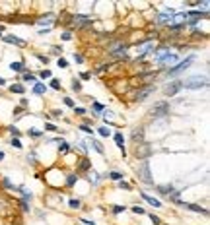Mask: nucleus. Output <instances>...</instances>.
<instances>
[{
	"instance_id": "nucleus-6",
	"label": "nucleus",
	"mask_w": 210,
	"mask_h": 225,
	"mask_svg": "<svg viewBox=\"0 0 210 225\" xmlns=\"http://www.w3.org/2000/svg\"><path fill=\"white\" fill-rule=\"evenodd\" d=\"M35 23H37V25H41V27H43V25H45V29H51L52 25H55V16H52V14H45V16H39V18L35 19Z\"/></svg>"
},
{
	"instance_id": "nucleus-52",
	"label": "nucleus",
	"mask_w": 210,
	"mask_h": 225,
	"mask_svg": "<svg viewBox=\"0 0 210 225\" xmlns=\"http://www.w3.org/2000/svg\"><path fill=\"white\" fill-rule=\"evenodd\" d=\"M62 39H64V41H70V39H72V33H70V31H66V33H62Z\"/></svg>"
},
{
	"instance_id": "nucleus-48",
	"label": "nucleus",
	"mask_w": 210,
	"mask_h": 225,
	"mask_svg": "<svg viewBox=\"0 0 210 225\" xmlns=\"http://www.w3.org/2000/svg\"><path fill=\"white\" fill-rule=\"evenodd\" d=\"M27 161H29L31 165H35V163H37V161H35V151H31V153L27 155Z\"/></svg>"
},
{
	"instance_id": "nucleus-59",
	"label": "nucleus",
	"mask_w": 210,
	"mask_h": 225,
	"mask_svg": "<svg viewBox=\"0 0 210 225\" xmlns=\"http://www.w3.org/2000/svg\"><path fill=\"white\" fill-rule=\"evenodd\" d=\"M4 159V151H0V161H2Z\"/></svg>"
},
{
	"instance_id": "nucleus-24",
	"label": "nucleus",
	"mask_w": 210,
	"mask_h": 225,
	"mask_svg": "<svg viewBox=\"0 0 210 225\" xmlns=\"http://www.w3.org/2000/svg\"><path fill=\"white\" fill-rule=\"evenodd\" d=\"M76 169H78V171H88V169H90V159H88V157H82L80 161H78Z\"/></svg>"
},
{
	"instance_id": "nucleus-9",
	"label": "nucleus",
	"mask_w": 210,
	"mask_h": 225,
	"mask_svg": "<svg viewBox=\"0 0 210 225\" xmlns=\"http://www.w3.org/2000/svg\"><path fill=\"white\" fill-rule=\"evenodd\" d=\"M138 177L142 181L146 182H152V177H150V163H148V159H144L142 161V165H140V169H138Z\"/></svg>"
},
{
	"instance_id": "nucleus-7",
	"label": "nucleus",
	"mask_w": 210,
	"mask_h": 225,
	"mask_svg": "<svg viewBox=\"0 0 210 225\" xmlns=\"http://www.w3.org/2000/svg\"><path fill=\"white\" fill-rule=\"evenodd\" d=\"M202 18L206 19L208 18V12H187V19H185V22L189 25H195L198 19H202Z\"/></svg>"
},
{
	"instance_id": "nucleus-57",
	"label": "nucleus",
	"mask_w": 210,
	"mask_h": 225,
	"mask_svg": "<svg viewBox=\"0 0 210 225\" xmlns=\"http://www.w3.org/2000/svg\"><path fill=\"white\" fill-rule=\"evenodd\" d=\"M2 31H4V25L0 23V37H2Z\"/></svg>"
},
{
	"instance_id": "nucleus-35",
	"label": "nucleus",
	"mask_w": 210,
	"mask_h": 225,
	"mask_svg": "<svg viewBox=\"0 0 210 225\" xmlns=\"http://www.w3.org/2000/svg\"><path fill=\"white\" fill-rule=\"evenodd\" d=\"M10 144H12V148H16V149H22V148H24L22 142H20L18 138H12V140H10Z\"/></svg>"
},
{
	"instance_id": "nucleus-50",
	"label": "nucleus",
	"mask_w": 210,
	"mask_h": 225,
	"mask_svg": "<svg viewBox=\"0 0 210 225\" xmlns=\"http://www.w3.org/2000/svg\"><path fill=\"white\" fill-rule=\"evenodd\" d=\"M74 60L78 62V64H80V62H84V56H82L80 53H74Z\"/></svg>"
},
{
	"instance_id": "nucleus-36",
	"label": "nucleus",
	"mask_w": 210,
	"mask_h": 225,
	"mask_svg": "<svg viewBox=\"0 0 210 225\" xmlns=\"http://www.w3.org/2000/svg\"><path fill=\"white\" fill-rule=\"evenodd\" d=\"M72 90H74V91H82V83L78 82L76 78H74V80H72Z\"/></svg>"
},
{
	"instance_id": "nucleus-16",
	"label": "nucleus",
	"mask_w": 210,
	"mask_h": 225,
	"mask_svg": "<svg viewBox=\"0 0 210 225\" xmlns=\"http://www.w3.org/2000/svg\"><path fill=\"white\" fill-rule=\"evenodd\" d=\"M113 140H115V144H117V148H121V151H123V157H125V138H123V134L121 132H115L113 134Z\"/></svg>"
},
{
	"instance_id": "nucleus-54",
	"label": "nucleus",
	"mask_w": 210,
	"mask_h": 225,
	"mask_svg": "<svg viewBox=\"0 0 210 225\" xmlns=\"http://www.w3.org/2000/svg\"><path fill=\"white\" fill-rule=\"evenodd\" d=\"M37 58H39L41 62H45V64H47V62H49V56H43V54H37Z\"/></svg>"
},
{
	"instance_id": "nucleus-26",
	"label": "nucleus",
	"mask_w": 210,
	"mask_h": 225,
	"mask_svg": "<svg viewBox=\"0 0 210 225\" xmlns=\"http://www.w3.org/2000/svg\"><path fill=\"white\" fill-rule=\"evenodd\" d=\"M22 82H31V83H37V78H35V74H31V72H24V76L20 78Z\"/></svg>"
},
{
	"instance_id": "nucleus-5",
	"label": "nucleus",
	"mask_w": 210,
	"mask_h": 225,
	"mask_svg": "<svg viewBox=\"0 0 210 225\" xmlns=\"http://www.w3.org/2000/svg\"><path fill=\"white\" fill-rule=\"evenodd\" d=\"M72 23L76 25V29H84L88 25H92V18L86 14H78V16H72Z\"/></svg>"
},
{
	"instance_id": "nucleus-38",
	"label": "nucleus",
	"mask_w": 210,
	"mask_h": 225,
	"mask_svg": "<svg viewBox=\"0 0 210 225\" xmlns=\"http://www.w3.org/2000/svg\"><path fill=\"white\" fill-rule=\"evenodd\" d=\"M150 219H152V223H154V225H164V223H161V219L160 217H158V216H154V213H150V216H148Z\"/></svg>"
},
{
	"instance_id": "nucleus-34",
	"label": "nucleus",
	"mask_w": 210,
	"mask_h": 225,
	"mask_svg": "<svg viewBox=\"0 0 210 225\" xmlns=\"http://www.w3.org/2000/svg\"><path fill=\"white\" fill-rule=\"evenodd\" d=\"M80 130H82V132H86V134H90V136H93V128L88 126V124H80Z\"/></svg>"
},
{
	"instance_id": "nucleus-1",
	"label": "nucleus",
	"mask_w": 210,
	"mask_h": 225,
	"mask_svg": "<svg viewBox=\"0 0 210 225\" xmlns=\"http://www.w3.org/2000/svg\"><path fill=\"white\" fill-rule=\"evenodd\" d=\"M181 86L185 87V90H201V87L208 86V78L206 76H191V78H187L185 82H181Z\"/></svg>"
},
{
	"instance_id": "nucleus-17",
	"label": "nucleus",
	"mask_w": 210,
	"mask_h": 225,
	"mask_svg": "<svg viewBox=\"0 0 210 225\" xmlns=\"http://www.w3.org/2000/svg\"><path fill=\"white\" fill-rule=\"evenodd\" d=\"M154 49H156V47L152 45V43H146V45H142V49L138 51V56H136V60H138V58H144V56L148 54V53H152Z\"/></svg>"
},
{
	"instance_id": "nucleus-47",
	"label": "nucleus",
	"mask_w": 210,
	"mask_h": 225,
	"mask_svg": "<svg viewBox=\"0 0 210 225\" xmlns=\"http://www.w3.org/2000/svg\"><path fill=\"white\" fill-rule=\"evenodd\" d=\"M29 136H31V138H41V132H39V130H33V128H31V130H29Z\"/></svg>"
},
{
	"instance_id": "nucleus-51",
	"label": "nucleus",
	"mask_w": 210,
	"mask_h": 225,
	"mask_svg": "<svg viewBox=\"0 0 210 225\" xmlns=\"http://www.w3.org/2000/svg\"><path fill=\"white\" fill-rule=\"evenodd\" d=\"M80 78H82V80H92V74H90V72H82Z\"/></svg>"
},
{
	"instance_id": "nucleus-22",
	"label": "nucleus",
	"mask_w": 210,
	"mask_h": 225,
	"mask_svg": "<svg viewBox=\"0 0 210 225\" xmlns=\"http://www.w3.org/2000/svg\"><path fill=\"white\" fill-rule=\"evenodd\" d=\"M33 93H35V95H45V93H47V86L41 83V82L33 83Z\"/></svg>"
},
{
	"instance_id": "nucleus-58",
	"label": "nucleus",
	"mask_w": 210,
	"mask_h": 225,
	"mask_svg": "<svg viewBox=\"0 0 210 225\" xmlns=\"http://www.w3.org/2000/svg\"><path fill=\"white\" fill-rule=\"evenodd\" d=\"M4 83H6V80H4V78H0V86H4Z\"/></svg>"
},
{
	"instance_id": "nucleus-29",
	"label": "nucleus",
	"mask_w": 210,
	"mask_h": 225,
	"mask_svg": "<svg viewBox=\"0 0 210 225\" xmlns=\"http://www.w3.org/2000/svg\"><path fill=\"white\" fill-rule=\"evenodd\" d=\"M76 181H78V175H76V173H70V175L66 177V186H72Z\"/></svg>"
},
{
	"instance_id": "nucleus-30",
	"label": "nucleus",
	"mask_w": 210,
	"mask_h": 225,
	"mask_svg": "<svg viewBox=\"0 0 210 225\" xmlns=\"http://www.w3.org/2000/svg\"><path fill=\"white\" fill-rule=\"evenodd\" d=\"M68 206H70L72 210H78V208L82 206V202L78 200V198H72V200H68Z\"/></svg>"
},
{
	"instance_id": "nucleus-46",
	"label": "nucleus",
	"mask_w": 210,
	"mask_h": 225,
	"mask_svg": "<svg viewBox=\"0 0 210 225\" xmlns=\"http://www.w3.org/2000/svg\"><path fill=\"white\" fill-rule=\"evenodd\" d=\"M132 212H134V213H138V216H144V213H146V212H144V208H140V206H134V208H132Z\"/></svg>"
},
{
	"instance_id": "nucleus-23",
	"label": "nucleus",
	"mask_w": 210,
	"mask_h": 225,
	"mask_svg": "<svg viewBox=\"0 0 210 225\" xmlns=\"http://www.w3.org/2000/svg\"><path fill=\"white\" fill-rule=\"evenodd\" d=\"M8 90H10V93H18V95H24L25 93V87L22 86V83H12Z\"/></svg>"
},
{
	"instance_id": "nucleus-2",
	"label": "nucleus",
	"mask_w": 210,
	"mask_h": 225,
	"mask_svg": "<svg viewBox=\"0 0 210 225\" xmlns=\"http://www.w3.org/2000/svg\"><path fill=\"white\" fill-rule=\"evenodd\" d=\"M169 103L167 101H160V103H156L154 107H152V111H150V117H154V118H158V117H165V114H169Z\"/></svg>"
},
{
	"instance_id": "nucleus-15",
	"label": "nucleus",
	"mask_w": 210,
	"mask_h": 225,
	"mask_svg": "<svg viewBox=\"0 0 210 225\" xmlns=\"http://www.w3.org/2000/svg\"><path fill=\"white\" fill-rule=\"evenodd\" d=\"M6 43H10V45H18V47H25V41L24 39H20V37H16V35H4L2 37Z\"/></svg>"
},
{
	"instance_id": "nucleus-11",
	"label": "nucleus",
	"mask_w": 210,
	"mask_h": 225,
	"mask_svg": "<svg viewBox=\"0 0 210 225\" xmlns=\"http://www.w3.org/2000/svg\"><path fill=\"white\" fill-rule=\"evenodd\" d=\"M173 16H175V10H165V12H161V14H158V22L160 23H171L173 22Z\"/></svg>"
},
{
	"instance_id": "nucleus-27",
	"label": "nucleus",
	"mask_w": 210,
	"mask_h": 225,
	"mask_svg": "<svg viewBox=\"0 0 210 225\" xmlns=\"http://www.w3.org/2000/svg\"><path fill=\"white\" fill-rule=\"evenodd\" d=\"M24 68H25L24 62H12L10 64V70H14V72H24Z\"/></svg>"
},
{
	"instance_id": "nucleus-44",
	"label": "nucleus",
	"mask_w": 210,
	"mask_h": 225,
	"mask_svg": "<svg viewBox=\"0 0 210 225\" xmlns=\"http://www.w3.org/2000/svg\"><path fill=\"white\" fill-rule=\"evenodd\" d=\"M20 206H22V210L27 213L29 212V204H27V200H20Z\"/></svg>"
},
{
	"instance_id": "nucleus-41",
	"label": "nucleus",
	"mask_w": 210,
	"mask_h": 225,
	"mask_svg": "<svg viewBox=\"0 0 210 225\" xmlns=\"http://www.w3.org/2000/svg\"><path fill=\"white\" fill-rule=\"evenodd\" d=\"M92 146H93V148H96V149L99 151V153H103V146H101V144H99V142H97V140H92Z\"/></svg>"
},
{
	"instance_id": "nucleus-3",
	"label": "nucleus",
	"mask_w": 210,
	"mask_h": 225,
	"mask_svg": "<svg viewBox=\"0 0 210 225\" xmlns=\"http://www.w3.org/2000/svg\"><path fill=\"white\" fill-rule=\"evenodd\" d=\"M193 62H195V56H193V54H191V56H187V58H185V60H181V62H179V64H175V66H173V68H171V70H169V72H167V74H169L171 78H173V76H177V74H181V72H183V70H187V68H189V66H191V64H193Z\"/></svg>"
},
{
	"instance_id": "nucleus-18",
	"label": "nucleus",
	"mask_w": 210,
	"mask_h": 225,
	"mask_svg": "<svg viewBox=\"0 0 210 225\" xmlns=\"http://www.w3.org/2000/svg\"><path fill=\"white\" fill-rule=\"evenodd\" d=\"M52 142H59V153H60V155H66L68 151H70V146H68V144L64 142V140H60V138H55Z\"/></svg>"
},
{
	"instance_id": "nucleus-19",
	"label": "nucleus",
	"mask_w": 210,
	"mask_h": 225,
	"mask_svg": "<svg viewBox=\"0 0 210 225\" xmlns=\"http://www.w3.org/2000/svg\"><path fill=\"white\" fill-rule=\"evenodd\" d=\"M140 196H142V198H144V200H146V202H148V204H150V206H154V208H160V206H161V202H160V200H158V198H154V196H150V194H146V192H140Z\"/></svg>"
},
{
	"instance_id": "nucleus-20",
	"label": "nucleus",
	"mask_w": 210,
	"mask_h": 225,
	"mask_svg": "<svg viewBox=\"0 0 210 225\" xmlns=\"http://www.w3.org/2000/svg\"><path fill=\"white\" fill-rule=\"evenodd\" d=\"M177 60H179V56H177V54H173V53H169L167 56H164V58H161L160 62H161V64H169V66H175V62H177Z\"/></svg>"
},
{
	"instance_id": "nucleus-43",
	"label": "nucleus",
	"mask_w": 210,
	"mask_h": 225,
	"mask_svg": "<svg viewBox=\"0 0 210 225\" xmlns=\"http://www.w3.org/2000/svg\"><path fill=\"white\" fill-rule=\"evenodd\" d=\"M62 103H64V105H66V107H72V109H74V107H76V105H74V101H72V99H70V97H64V99H62Z\"/></svg>"
},
{
	"instance_id": "nucleus-28",
	"label": "nucleus",
	"mask_w": 210,
	"mask_h": 225,
	"mask_svg": "<svg viewBox=\"0 0 210 225\" xmlns=\"http://www.w3.org/2000/svg\"><path fill=\"white\" fill-rule=\"evenodd\" d=\"M181 29H185V23H171V25H169V31H171V33H179Z\"/></svg>"
},
{
	"instance_id": "nucleus-49",
	"label": "nucleus",
	"mask_w": 210,
	"mask_h": 225,
	"mask_svg": "<svg viewBox=\"0 0 210 225\" xmlns=\"http://www.w3.org/2000/svg\"><path fill=\"white\" fill-rule=\"evenodd\" d=\"M121 212H125V206H113V213H115V216L121 213Z\"/></svg>"
},
{
	"instance_id": "nucleus-32",
	"label": "nucleus",
	"mask_w": 210,
	"mask_h": 225,
	"mask_svg": "<svg viewBox=\"0 0 210 225\" xmlns=\"http://www.w3.org/2000/svg\"><path fill=\"white\" fill-rule=\"evenodd\" d=\"M51 87H52V90H56V91H60V90H62L60 82L56 80V78H52V80H51Z\"/></svg>"
},
{
	"instance_id": "nucleus-39",
	"label": "nucleus",
	"mask_w": 210,
	"mask_h": 225,
	"mask_svg": "<svg viewBox=\"0 0 210 225\" xmlns=\"http://www.w3.org/2000/svg\"><path fill=\"white\" fill-rule=\"evenodd\" d=\"M39 78H43V80H47V78H52V72H51V70H43V72H39Z\"/></svg>"
},
{
	"instance_id": "nucleus-53",
	"label": "nucleus",
	"mask_w": 210,
	"mask_h": 225,
	"mask_svg": "<svg viewBox=\"0 0 210 225\" xmlns=\"http://www.w3.org/2000/svg\"><path fill=\"white\" fill-rule=\"evenodd\" d=\"M8 130H10V132H12V134H16V136H20V134H22V132H20V130L16 128V126H10Z\"/></svg>"
},
{
	"instance_id": "nucleus-4",
	"label": "nucleus",
	"mask_w": 210,
	"mask_h": 225,
	"mask_svg": "<svg viewBox=\"0 0 210 225\" xmlns=\"http://www.w3.org/2000/svg\"><path fill=\"white\" fill-rule=\"evenodd\" d=\"M156 190L160 192V194H164V196H167V198H171V200H175L177 204H179L181 200H179V192L175 190L171 185H161V186H156Z\"/></svg>"
},
{
	"instance_id": "nucleus-12",
	"label": "nucleus",
	"mask_w": 210,
	"mask_h": 225,
	"mask_svg": "<svg viewBox=\"0 0 210 225\" xmlns=\"http://www.w3.org/2000/svg\"><path fill=\"white\" fill-rule=\"evenodd\" d=\"M130 140H132L136 146L144 144V128H136V130H132V136H130Z\"/></svg>"
},
{
	"instance_id": "nucleus-31",
	"label": "nucleus",
	"mask_w": 210,
	"mask_h": 225,
	"mask_svg": "<svg viewBox=\"0 0 210 225\" xmlns=\"http://www.w3.org/2000/svg\"><path fill=\"white\" fill-rule=\"evenodd\" d=\"M97 134H99V136H103V138H107V136H111L113 132H111V130H109L107 126H101V128L97 130Z\"/></svg>"
},
{
	"instance_id": "nucleus-45",
	"label": "nucleus",
	"mask_w": 210,
	"mask_h": 225,
	"mask_svg": "<svg viewBox=\"0 0 210 225\" xmlns=\"http://www.w3.org/2000/svg\"><path fill=\"white\" fill-rule=\"evenodd\" d=\"M74 113H76V114H80V117H84V114H86L88 111H86L84 107H74Z\"/></svg>"
},
{
	"instance_id": "nucleus-8",
	"label": "nucleus",
	"mask_w": 210,
	"mask_h": 225,
	"mask_svg": "<svg viewBox=\"0 0 210 225\" xmlns=\"http://www.w3.org/2000/svg\"><path fill=\"white\" fill-rule=\"evenodd\" d=\"M134 155L138 159H148L150 155H152V149H150V146L148 144H140V146H136V151H134Z\"/></svg>"
},
{
	"instance_id": "nucleus-40",
	"label": "nucleus",
	"mask_w": 210,
	"mask_h": 225,
	"mask_svg": "<svg viewBox=\"0 0 210 225\" xmlns=\"http://www.w3.org/2000/svg\"><path fill=\"white\" fill-rule=\"evenodd\" d=\"M117 186H119V188H125V190H132V186H130V185H129L127 181H121V182H119Z\"/></svg>"
},
{
	"instance_id": "nucleus-14",
	"label": "nucleus",
	"mask_w": 210,
	"mask_h": 225,
	"mask_svg": "<svg viewBox=\"0 0 210 225\" xmlns=\"http://www.w3.org/2000/svg\"><path fill=\"white\" fill-rule=\"evenodd\" d=\"M179 206H185L187 210L197 212V213H202V216H208V210H206V208H201V206H197V204H185V202H179Z\"/></svg>"
},
{
	"instance_id": "nucleus-37",
	"label": "nucleus",
	"mask_w": 210,
	"mask_h": 225,
	"mask_svg": "<svg viewBox=\"0 0 210 225\" xmlns=\"http://www.w3.org/2000/svg\"><path fill=\"white\" fill-rule=\"evenodd\" d=\"M109 177H111L113 181H119V179H123V173H119V171H113V173H109Z\"/></svg>"
},
{
	"instance_id": "nucleus-21",
	"label": "nucleus",
	"mask_w": 210,
	"mask_h": 225,
	"mask_svg": "<svg viewBox=\"0 0 210 225\" xmlns=\"http://www.w3.org/2000/svg\"><path fill=\"white\" fill-rule=\"evenodd\" d=\"M154 53H156V58H158V62H160L164 56H167L169 54V47H158V49H154Z\"/></svg>"
},
{
	"instance_id": "nucleus-13",
	"label": "nucleus",
	"mask_w": 210,
	"mask_h": 225,
	"mask_svg": "<svg viewBox=\"0 0 210 225\" xmlns=\"http://www.w3.org/2000/svg\"><path fill=\"white\" fill-rule=\"evenodd\" d=\"M154 90H156L154 86H146V87H142V90L136 93V95H134V99H136V101H144V99L148 97V95H150V93L154 91Z\"/></svg>"
},
{
	"instance_id": "nucleus-10",
	"label": "nucleus",
	"mask_w": 210,
	"mask_h": 225,
	"mask_svg": "<svg viewBox=\"0 0 210 225\" xmlns=\"http://www.w3.org/2000/svg\"><path fill=\"white\" fill-rule=\"evenodd\" d=\"M183 90V86H181V80H175V82H171V83H167L165 86V95H169V97H173V95H177Z\"/></svg>"
},
{
	"instance_id": "nucleus-42",
	"label": "nucleus",
	"mask_w": 210,
	"mask_h": 225,
	"mask_svg": "<svg viewBox=\"0 0 210 225\" xmlns=\"http://www.w3.org/2000/svg\"><path fill=\"white\" fill-rule=\"evenodd\" d=\"M45 130H51V132H56V130H59V126H56V124H52V122H47V124H45Z\"/></svg>"
},
{
	"instance_id": "nucleus-56",
	"label": "nucleus",
	"mask_w": 210,
	"mask_h": 225,
	"mask_svg": "<svg viewBox=\"0 0 210 225\" xmlns=\"http://www.w3.org/2000/svg\"><path fill=\"white\" fill-rule=\"evenodd\" d=\"M82 223H84V225H96V223H93V221H88V219H86V217H82Z\"/></svg>"
},
{
	"instance_id": "nucleus-55",
	"label": "nucleus",
	"mask_w": 210,
	"mask_h": 225,
	"mask_svg": "<svg viewBox=\"0 0 210 225\" xmlns=\"http://www.w3.org/2000/svg\"><path fill=\"white\" fill-rule=\"evenodd\" d=\"M24 113V107H16V111H14V114H22Z\"/></svg>"
},
{
	"instance_id": "nucleus-25",
	"label": "nucleus",
	"mask_w": 210,
	"mask_h": 225,
	"mask_svg": "<svg viewBox=\"0 0 210 225\" xmlns=\"http://www.w3.org/2000/svg\"><path fill=\"white\" fill-rule=\"evenodd\" d=\"M92 109L97 114H103L105 113V105H103V103H99V101H92Z\"/></svg>"
},
{
	"instance_id": "nucleus-33",
	"label": "nucleus",
	"mask_w": 210,
	"mask_h": 225,
	"mask_svg": "<svg viewBox=\"0 0 210 225\" xmlns=\"http://www.w3.org/2000/svg\"><path fill=\"white\" fill-rule=\"evenodd\" d=\"M56 66H59V68H68V60L62 58V56H59V58H56Z\"/></svg>"
}]
</instances>
